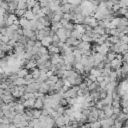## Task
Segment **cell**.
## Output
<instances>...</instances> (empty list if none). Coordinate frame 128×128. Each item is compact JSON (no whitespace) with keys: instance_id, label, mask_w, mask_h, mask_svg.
Returning <instances> with one entry per match:
<instances>
[{"instance_id":"20","label":"cell","mask_w":128,"mask_h":128,"mask_svg":"<svg viewBox=\"0 0 128 128\" xmlns=\"http://www.w3.org/2000/svg\"><path fill=\"white\" fill-rule=\"evenodd\" d=\"M89 126H90V128H101V123L99 120H96V121H94V122L89 123Z\"/></svg>"},{"instance_id":"34","label":"cell","mask_w":128,"mask_h":128,"mask_svg":"<svg viewBox=\"0 0 128 128\" xmlns=\"http://www.w3.org/2000/svg\"><path fill=\"white\" fill-rule=\"evenodd\" d=\"M7 88H8V85L6 84V82H1V83H0V89L5 90V89H7Z\"/></svg>"},{"instance_id":"42","label":"cell","mask_w":128,"mask_h":128,"mask_svg":"<svg viewBox=\"0 0 128 128\" xmlns=\"http://www.w3.org/2000/svg\"><path fill=\"white\" fill-rule=\"evenodd\" d=\"M103 80H104V77H102V76H98V77H96V82H97V83L102 82Z\"/></svg>"},{"instance_id":"21","label":"cell","mask_w":128,"mask_h":128,"mask_svg":"<svg viewBox=\"0 0 128 128\" xmlns=\"http://www.w3.org/2000/svg\"><path fill=\"white\" fill-rule=\"evenodd\" d=\"M39 10H40V6H39V2L37 1V2L35 3V5H34V6H33V7L31 8V12H32L33 14L35 15V14H36V13H37Z\"/></svg>"},{"instance_id":"37","label":"cell","mask_w":128,"mask_h":128,"mask_svg":"<svg viewBox=\"0 0 128 128\" xmlns=\"http://www.w3.org/2000/svg\"><path fill=\"white\" fill-rule=\"evenodd\" d=\"M105 5H106V7L108 8V9H111L112 6H113L114 4H113V2H111V1H106V2H105Z\"/></svg>"},{"instance_id":"19","label":"cell","mask_w":128,"mask_h":128,"mask_svg":"<svg viewBox=\"0 0 128 128\" xmlns=\"http://www.w3.org/2000/svg\"><path fill=\"white\" fill-rule=\"evenodd\" d=\"M120 26H128V21H127L126 17H120V21H119V26H118V27H120Z\"/></svg>"},{"instance_id":"35","label":"cell","mask_w":128,"mask_h":128,"mask_svg":"<svg viewBox=\"0 0 128 128\" xmlns=\"http://www.w3.org/2000/svg\"><path fill=\"white\" fill-rule=\"evenodd\" d=\"M78 86H79V89H80V90H84V89H86V88H87V85L85 84V82H84V81H83L82 83H80Z\"/></svg>"},{"instance_id":"15","label":"cell","mask_w":128,"mask_h":128,"mask_svg":"<svg viewBox=\"0 0 128 128\" xmlns=\"http://www.w3.org/2000/svg\"><path fill=\"white\" fill-rule=\"evenodd\" d=\"M71 37L75 38L77 40H81V37H82V34H80V33L76 30H72L71 31Z\"/></svg>"},{"instance_id":"28","label":"cell","mask_w":128,"mask_h":128,"mask_svg":"<svg viewBox=\"0 0 128 128\" xmlns=\"http://www.w3.org/2000/svg\"><path fill=\"white\" fill-rule=\"evenodd\" d=\"M66 30H69V31H72L73 29H74V24L72 23V22H69L68 24H67L65 27H64Z\"/></svg>"},{"instance_id":"33","label":"cell","mask_w":128,"mask_h":128,"mask_svg":"<svg viewBox=\"0 0 128 128\" xmlns=\"http://www.w3.org/2000/svg\"><path fill=\"white\" fill-rule=\"evenodd\" d=\"M112 111H113V114H118L121 113V107L120 108H115V107H112Z\"/></svg>"},{"instance_id":"27","label":"cell","mask_w":128,"mask_h":128,"mask_svg":"<svg viewBox=\"0 0 128 128\" xmlns=\"http://www.w3.org/2000/svg\"><path fill=\"white\" fill-rule=\"evenodd\" d=\"M61 18H62V16H60V15H58V14H55L54 16H53V18H52V20H51V22H59L60 20H61Z\"/></svg>"},{"instance_id":"31","label":"cell","mask_w":128,"mask_h":128,"mask_svg":"<svg viewBox=\"0 0 128 128\" xmlns=\"http://www.w3.org/2000/svg\"><path fill=\"white\" fill-rule=\"evenodd\" d=\"M0 7L7 11V10H8V3H6V2H3V1H2L1 3H0Z\"/></svg>"},{"instance_id":"47","label":"cell","mask_w":128,"mask_h":128,"mask_svg":"<svg viewBox=\"0 0 128 128\" xmlns=\"http://www.w3.org/2000/svg\"><path fill=\"white\" fill-rule=\"evenodd\" d=\"M12 1H13V0H3V2H6V3H10Z\"/></svg>"},{"instance_id":"30","label":"cell","mask_w":128,"mask_h":128,"mask_svg":"<svg viewBox=\"0 0 128 128\" xmlns=\"http://www.w3.org/2000/svg\"><path fill=\"white\" fill-rule=\"evenodd\" d=\"M47 79H48V80H50V81H52V82H56L59 78H58L56 75H54V74H53V75H51L50 77H48Z\"/></svg>"},{"instance_id":"4","label":"cell","mask_w":128,"mask_h":128,"mask_svg":"<svg viewBox=\"0 0 128 128\" xmlns=\"http://www.w3.org/2000/svg\"><path fill=\"white\" fill-rule=\"evenodd\" d=\"M25 111V108H24V106L21 104V103H17L16 102V105L14 107V112L16 114H23Z\"/></svg>"},{"instance_id":"29","label":"cell","mask_w":128,"mask_h":128,"mask_svg":"<svg viewBox=\"0 0 128 128\" xmlns=\"http://www.w3.org/2000/svg\"><path fill=\"white\" fill-rule=\"evenodd\" d=\"M9 37L8 36H2V38L1 39H0V41H1V42H3L4 44H7L8 42H9Z\"/></svg>"},{"instance_id":"48","label":"cell","mask_w":128,"mask_h":128,"mask_svg":"<svg viewBox=\"0 0 128 128\" xmlns=\"http://www.w3.org/2000/svg\"><path fill=\"white\" fill-rule=\"evenodd\" d=\"M11 128H19V127H17V126H15L14 124H11Z\"/></svg>"},{"instance_id":"32","label":"cell","mask_w":128,"mask_h":128,"mask_svg":"<svg viewBox=\"0 0 128 128\" xmlns=\"http://www.w3.org/2000/svg\"><path fill=\"white\" fill-rule=\"evenodd\" d=\"M120 41L122 42V43H124V44H127V42H128V37H127V35H124V36H122L120 38Z\"/></svg>"},{"instance_id":"22","label":"cell","mask_w":128,"mask_h":128,"mask_svg":"<svg viewBox=\"0 0 128 128\" xmlns=\"http://www.w3.org/2000/svg\"><path fill=\"white\" fill-rule=\"evenodd\" d=\"M115 53H114V52H108V53H107V54L105 55L106 56V58H107V60H108V61L110 62V61H112V60L113 59H115Z\"/></svg>"},{"instance_id":"44","label":"cell","mask_w":128,"mask_h":128,"mask_svg":"<svg viewBox=\"0 0 128 128\" xmlns=\"http://www.w3.org/2000/svg\"><path fill=\"white\" fill-rule=\"evenodd\" d=\"M35 46H36V47H38V48H40V47L42 46V45H41V42L38 41V40H37V41H35Z\"/></svg>"},{"instance_id":"6","label":"cell","mask_w":128,"mask_h":128,"mask_svg":"<svg viewBox=\"0 0 128 128\" xmlns=\"http://www.w3.org/2000/svg\"><path fill=\"white\" fill-rule=\"evenodd\" d=\"M28 73H29V71L26 69V68H20V69L16 72V75H17L18 78H24Z\"/></svg>"},{"instance_id":"43","label":"cell","mask_w":128,"mask_h":128,"mask_svg":"<svg viewBox=\"0 0 128 128\" xmlns=\"http://www.w3.org/2000/svg\"><path fill=\"white\" fill-rule=\"evenodd\" d=\"M65 36H66V38H69V37H71V31H69V30H66V29H65Z\"/></svg>"},{"instance_id":"8","label":"cell","mask_w":128,"mask_h":128,"mask_svg":"<svg viewBox=\"0 0 128 128\" xmlns=\"http://www.w3.org/2000/svg\"><path fill=\"white\" fill-rule=\"evenodd\" d=\"M18 21H19V25H20V27H21L22 29H24V28H26L28 26V24H29V21L27 19H25L23 16L22 17H20V18H18Z\"/></svg>"},{"instance_id":"51","label":"cell","mask_w":128,"mask_h":128,"mask_svg":"<svg viewBox=\"0 0 128 128\" xmlns=\"http://www.w3.org/2000/svg\"><path fill=\"white\" fill-rule=\"evenodd\" d=\"M2 36H3V35L1 34V33H0V39H1V38H2Z\"/></svg>"},{"instance_id":"26","label":"cell","mask_w":128,"mask_h":128,"mask_svg":"<svg viewBox=\"0 0 128 128\" xmlns=\"http://www.w3.org/2000/svg\"><path fill=\"white\" fill-rule=\"evenodd\" d=\"M72 55H73L74 57H81V56H82V55H81V52H80V50H79L78 48L74 49V50L72 51Z\"/></svg>"},{"instance_id":"14","label":"cell","mask_w":128,"mask_h":128,"mask_svg":"<svg viewBox=\"0 0 128 128\" xmlns=\"http://www.w3.org/2000/svg\"><path fill=\"white\" fill-rule=\"evenodd\" d=\"M40 116H41V110L38 109H32V119H38Z\"/></svg>"},{"instance_id":"50","label":"cell","mask_w":128,"mask_h":128,"mask_svg":"<svg viewBox=\"0 0 128 128\" xmlns=\"http://www.w3.org/2000/svg\"><path fill=\"white\" fill-rule=\"evenodd\" d=\"M21 128H30V127L27 125V126H23V127H21Z\"/></svg>"},{"instance_id":"9","label":"cell","mask_w":128,"mask_h":128,"mask_svg":"<svg viewBox=\"0 0 128 128\" xmlns=\"http://www.w3.org/2000/svg\"><path fill=\"white\" fill-rule=\"evenodd\" d=\"M90 47H91V43L81 41V42H80V44L77 46V48L78 49H83V50H89Z\"/></svg>"},{"instance_id":"10","label":"cell","mask_w":128,"mask_h":128,"mask_svg":"<svg viewBox=\"0 0 128 128\" xmlns=\"http://www.w3.org/2000/svg\"><path fill=\"white\" fill-rule=\"evenodd\" d=\"M34 16H35V15L31 12V10H26L25 13H24V15H23V17H24L25 19H27L28 21H31V20L34 19Z\"/></svg>"},{"instance_id":"16","label":"cell","mask_w":128,"mask_h":128,"mask_svg":"<svg viewBox=\"0 0 128 128\" xmlns=\"http://www.w3.org/2000/svg\"><path fill=\"white\" fill-rule=\"evenodd\" d=\"M89 74H91V75H94L95 77H98V76H101V70H99L97 68H92L90 70Z\"/></svg>"},{"instance_id":"3","label":"cell","mask_w":128,"mask_h":128,"mask_svg":"<svg viewBox=\"0 0 128 128\" xmlns=\"http://www.w3.org/2000/svg\"><path fill=\"white\" fill-rule=\"evenodd\" d=\"M36 67H37L36 61H35L34 59H30V60H28V62H27V64L25 65L24 68H26V69L29 71V70H31V69H33V68H36Z\"/></svg>"},{"instance_id":"24","label":"cell","mask_w":128,"mask_h":128,"mask_svg":"<svg viewBox=\"0 0 128 128\" xmlns=\"http://www.w3.org/2000/svg\"><path fill=\"white\" fill-rule=\"evenodd\" d=\"M22 97L24 98V100H27V99H30V98H35L34 94H33V93H29V92H25Z\"/></svg>"},{"instance_id":"46","label":"cell","mask_w":128,"mask_h":128,"mask_svg":"<svg viewBox=\"0 0 128 128\" xmlns=\"http://www.w3.org/2000/svg\"><path fill=\"white\" fill-rule=\"evenodd\" d=\"M108 1L113 2V4H117V3H118V0H108Z\"/></svg>"},{"instance_id":"5","label":"cell","mask_w":128,"mask_h":128,"mask_svg":"<svg viewBox=\"0 0 128 128\" xmlns=\"http://www.w3.org/2000/svg\"><path fill=\"white\" fill-rule=\"evenodd\" d=\"M40 42H41L42 46H44V47H46V48H47V47H48L52 43V38L50 36H45V37H43V39Z\"/></svg>"},{"instance_id":"45","label":"cell","mask_w":128,"mask_h":128,"mask_svg":"<svg viewBox=\"0 0 128 128\" xmlns=\"http://www.w3.org/2000/svg\"><path fill=\"white\" fill-rule=\"evenodd\" d=\"M5 54H6L5 52H3V51L0 50V59H2L3 57H5Z\"/></svg>"},{"instance_id":"17","label":"cell","mask_w":128,"mask_h":128,"mask_svg":"<svg viewBox=\"0 0 128 128\" xmlns=\"http://www.w3.org/2000/svg\"><path fill=\"white\" fill-rule=\"evenodd\" d=\"M107 39L109 40L111 44H117V43L119 42V40H120L118 36H109Z\"/></svg>"},{"instance_id":"23","label":"cell","mask_w":128,"mask_h":128,"mask_svg":"<svg viewBox=\"0 0 128 128\" xmlns=\"http://www.w3.org/2000/svg\"><path fill=\"white\" fill-rule=\"evenodd\" d=\"M97 85H98V83L97 82H93L91 85H89V86H87V90H88L89 92H92V91H94L96 89V87H97Z\"/></svg>"},{"instance_id":"18","label":"cell","mask_w":128,"mask_h":128,"mask_svg":"<svg viewBox=\"0 0 128 128\" xmlns=\"http://www.w3.org/2000/svg\"><path fill=\"white\" fill-rule=\"evenodd\" d=\"M25 9H16L15 11H14V14L18 17V18H20V17H22L23 15H24V13H25Z\"/></svg>"},{"instance_id":"49","label":"cell","mask_w":128,"mask_h":128,"mask_svg":"<svg viewBox=\"0 0 128 128\" xmlns=\"http://www.w3.org/2000/svg\"><path fill=\"white\" fill-rule=\"evenodd\" d=\"M100 2H106V1H108V0H99Z\"/></svg>"},{"instance_id":"25","label":"cell","mask_w":128,"mask_h":128,"mask_svg":"<svg viewBox=\"0 0 128 128\" xmlns=\"http://www.w3.org/2000/svg\"><path fill=\"white\" fill-rule=\"evenodd\" d=\"M81 41L91 43V42H92V38H91V37H89V36H87V35H85V34H83V35H82V37H81Z\"/></svg>"},{"instance_id":"38","label":"cell","mask_w":128,"mask_h":128,"mask_svg":"<svg viewBox=\"0 0 128 128\" xmlns=\"http://www.w3.org/2000/svg\"><path fill=\"white\" fill-rule=\"evenodd\" d=\"M111 9H112L113 12H116V11H118V10L120 9V7H119V5H118V4H114V5L112 6V8H111Z\"/></svg>"},{"instance_id":"11","label":"cell","mask_w":128,"mask_h":128,"mask_svg":"<svg viewBox=\"0 0 128 128\" xmlns=\"http://www.w3.org/2000/svg\"><path fill=\"white\" fill-rule=\"evenodd\" d=\"M12 83L14 86H21V85H25V80H24V78H18L17 77Z\"/></svg>"},{"instance_id":"13","label":"cell","mask_w":128,"mask_h":128,"mask_svg":"<svg viewBox=\"0 0 128 128\" xmlns=\"http://www.w3.org/2000/svg\"><path fill=\"white\" fill-rule=\"evenodd\" d=\"M73 30L78 31L80 34H82V35L85 33V30H84V28H83L82 24H74V29H73Z\"/></svg>"},{"instance_id":"2","label":"cell","mask_w":128,"mask_h":128,"mask_svg":"<svg viewBox=\"0 0 128 128\" xmlns=\"http://www.w3.org/2000/svg\"><path fill=\"white\" fill-rule=\"evenodd\" d=\"M34 103H35V98H30L27 100H24V102L22 103V105L24 106V108H33L34 107Z\"/></svg>"},{"instance_id":"41","label":"cell","mask_w":128,"mask_h":128,"mask_svg":"<svg viewBox=\"0 0 128 128\" xmlns=\"http://www.w3.org/2000/svg\"><path fill=\"white\" fill-rule=\"evenodd\" d=\"M16 33H17L19 36H22V35H23V29H22V28L17 29V30H16Z\"/></svg>"},{"instance_id":"12","label":"cell","mask_w":128,"mask_h":128,"mask_svg":"<svg viewBox=\"0 0 128 128\" xmlns=\"http://www.w3.org/2000/svg\"><path fill=\"white\" fill-rule=\"evenodd\" d=\"M17 9H25V10H27L26 0H19L18 3H17Z\"/></svg>"},{"instance_id":"1","label":"cell","mask_w":128,"mask_h":128,"mask_svg":"<svg viewBox=\"0 0 128 128\" xmlns=\"http://www.w3.org/2000/svg\"><path fill=\"white\" fill-rule=\"evenodd\" d=\"M110 67H111V70L115 71L117 69H120L121 68V65H122V62L120 60H117V59H113L112 61H110Z\"/></svg>"},{"instance_id":"39","label":"cell","mask_w":128,"mask_h":128,"mask_svg":"<svg viewBox=\"0 0 128 128\" xmlns=\"http://www.w3.org/2000/svg\"><path fill=\"white\" fill-rule=\"evenodd\" d=\"M44 27H45V26L43 24H41L40 22L37 23V30H42V29H44Z\"/></svg>"},{"instance_id":"40","label":"cell","mask_w":128,"mask_h":128,"mask_svg":"<svg viewBox=\"0 0 128 128\" xmlns=\"http://www.w3.org/2000/svg\"><path fill=\"white\" fill-rule=\"evenodd\" d=\"M87 78H89L92 82H96V77L94 76V75H91V74H89L88 77H87Z\"/></svg>"},{"instance_id":"36","label":"cell","mask_w":128,"mask_h":128,"mask_svg":"<svg viewBox=\"0 0 128 128\" xmlns=\"http://www.w3.org/2000/svg\"><path fill=\"white\" fill-rule=\"evenodd\" d=\"M41 115L42 116H48L49 115V111L47 109H41Z\"/></svg>"},{"instance_id":"7","label":"cell","mask_w":128,"mask_h":128,"mask_svg":"<svg viewBox=\"0 0 128 128\" xmlns=\"http://www.w3.org/2000/svg\"><path fill=\"white\" fill-rule=\"evenodd\" d=\"M33 108L38 109V110L43 109V100L40 98H35V103H34V107Z\"/></svg>"}]
</instances>
